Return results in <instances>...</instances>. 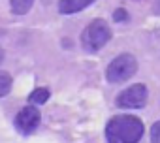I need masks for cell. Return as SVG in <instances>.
<instances>
[{"label": "cell", "mask_w": 160, "mask_h": 143, "mask_svg": "<svg viewBox=\"0 0 160 143\" xmlns=\"http://www.w3.org/2000/svg\"><path fill=\"white\" fill-rule=\"evenodd\" d=\"M10 4H12V12L17 13V15H25L32 4H34V0H10Z\"/></svg>", "instance_id": "obj_7"}, {"label": "cell", "mask_w": 160, "mask_h": 143, "mask_svg": "<svg viewBox=\"0 0 160 143\" xmlns=\"http://www.w3.org/2000/svg\"><path fill=\"white\" fill-rule=\"evenodd\" d=\"M111 40V28L104 19H94L81 34V45L87 53L100 51Z\"/></svg>", "instance_id": "obj_2"}, {"label": "cell", "mask_w": 160, "mask_h": 143, "mask_svg": "<svg viewBox=\"0 0 160 143\" xmlns=\"http://www.w3.org/2000/svg\"><path fill=\"white\" fill-rule=\"evenodd\" d=\"M138 72V60L134 55L130 53H122L119 57H115L108 70H106V79L109 83H124L128 81L134 74Z\"/></svg>", "instance_id": "obj_3"}, {"label": "cell", "mask_w": 160, "mask_h": 143, "mask_svg": "<svg viewBox=\"0 0 160 143\" xmlns=\"http://www.w3.org/2000/svg\"><path fill=\"white\" fill-rule=\"evenodd\" d=\"M151 143H160V121L151 126Z\"/></svg>", "instance_id": "obj_10"}, {"label": "cell", "mask_w": 160, "mask_h": 143, "mask_svg": "<svg viewBox=\"0 0 160 143\" xmlns=\"http://www.w3.org/2000/svg\"><path fill=\"white\" fill-rule=\"evenodd\" d=\"M147 96H149L147 87L143 83H136V85L124 89L117 96V106L124 107V109H139L147 104Z\"/></svg>", "instance_id": "obj_4"}, {"label": "cell", "mask_w": 160, "mask_h": 143, "mask_svg": "<svg viewBox=\"0 0 160 143\" xmlns=\"http://www.w3.org/2000/svg\"><path fill=\"white\" fill-rule=\"evenodd\" d=\"M143 136V122L134 115H117L106 126L108 143H138Z\"/></svg>", "instance_id": "obj_1"}, {"label": "cell", "mask_w": 160, "mask_h": 143, "mask_svg": "<svg viewBox=\"0 0 160 143\" xmlns=\"http://www.w3.org/2000/svg\"><path fill=\"white\" fill-rule=\"evenodd\" d=\"M12 85H13L12 76L6 74V72H0V98L6 96V94L12 91Z\"/></svg>", "instance_id": "obj_9"}, {"label": "cell", "mask_w": 160, "mask_h": 143, "mask_svg": "<svg viewBox=\"0 0 160 143\" xmlns=\"http://www.w3.org/2000/svg\"><path fill=\"white\" fill-rule=\"evenodd\" d=\"M40 124V111L34 107V104L23 107L19 115L15 117V128L21 134H32Z\"/></svg>", "instance_id": "obj_5"}, {"label": "cell", "mask_w": 160, "mask_h": 143, "mask_svg": "<svg viewBox=\"0 0 160 143\" xmlns=\"http://www.w3.org/2000/svg\"><path fill=\"white\" fill-rule=\"evenodd\" d=\"M113 19H115L117 23H121V21H128V13H126V10L119 8V10L113 13Z\"/></svg>", "instance_id": "obj_11"}, {"label": "cell", "mask_w": 160, "mask_h": 143, "mask_svg": "<svg viewBox=\"0 0 160 143\" xmlns=\"http://www.w3.org/2000/svg\"><path fill=\"white\" fill-rule=\"evenodd\" d=\"M49 91L47 89H34L32 92H30V96H28V102L30 104H34V106H40V104H45L47 100H49Z\"/></svg>", "instance_id": "obj_8"}, {"label": "cell", "mask_w": 160, "mask_h": 143, "mask_svg": "<svg viewBox=\"0 0 160 143\" xmlns=\"http://www.w3.org/2000/svg\"><path fill=\"white\" fill-rule=\"evenodd\" d=\"M92 2L94 0H60L58 2V12L64 13V15H72V13H77V12L85 10Z\"/></svg>", "instance_id": "obj_6"}, {"label": "cell", "mask_w": 160, "mask_h": 143, "mask_svg": "<svg viewBox=\"0 0 160 143\" xmlns=\"http://www.w3.org/2000/svg\"><path fill=\"white\" fill-rule=\"evenodd\" d=\"M2 58H4V51H2V47H0V62H2Z\"/></svg>", "instance_id": "obj_12"}]
</instances>
